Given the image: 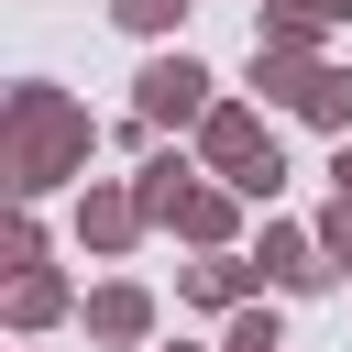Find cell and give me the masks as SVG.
I'll return each mask as SVG.
<instances>
[{
  "instance_id": "30bf717a",
  "label": "cell",
  "mask_w": 352,
  "mask_h": 352,
  "mask_svg": "<svg viewBox=\"0 0 352 352\" xmlns=\"http://www.w3.org/2000/svg\"><path fill=\"white\" fill-rule=\"evenodd\" d=\"M297 121L341 143V132H352V66H330V55H319V66H308V88H297Z\"/></svg>"
},
{
  "instance_id": "3957f363",
  "label": "cell",
  "mask_w": 352,
  "mask_h": 352,
  "mask_svg": "<svg viewBox=\"0 0 352 352\" xmlns=\"http://www.w3.org/2000/svg\"><path fill=\"white\" fill-rule=\"evenodd\" d=\"M209 99H220V77L198 55H143V77H132V121L143 132H198Z\"/></svg>"
},
{
  "instance_id": "7a4b0ae2",
  "label": "cell",
  "mask_w": 352,
  "mask_h": 352,
  "mask_svg": "<svg viewBox=\"0 0 352 352\" xmlns=\"http://www.w3.org/2000/svg\"><path fill=\"white\" fill-rule=\"evenodd\" d=\"M198 165L231 176L242 198H275V187H286V154H275V132H264L253 99H209V121H198Z\"/></svg>"
},
{
  "instance_id": "e0dca14e",
  "label": "cell",
  "mask_w": 352,
  "mask_h": 352,
  "mask_svg": "<svg viewBox=\"0 0 352 352\" xmlns=\"http://www.w3.org/2000/svg\"><path fill=\"white\" fill-rule=\"evenodd\" d=\"M165 352H198V341H165ZM209 352H220V341H209Z\"/></svg>"
},
{
  "instance_id": "8992f818",
  "label": "cell",
  "mask_w": 352,
  "mask_h": 352,
  "mask_svg": "<svg viewBox=\"0 0 352 352\" xmlns=\"http://www.w3.org/2000/svg\"><path fill=\"white\" fill-rule=\"evenodd\" d=\"M165 231L198 242V253H231V231H242V187H231V176H187L176 209H165Z\"/></svg>"
},
{
  "instance_id": "6da1fadb",
  "label": "cell",
  "mask_w": 352,
  "mask_h": 352,
  "mask_svg": "<svg viewBox=\"0 0 352 352\" xmlns=\"http://www.w3.org/2000/svg\"><path fill=\"white\" fill-rule=\"evenodd\" d=\"M88 154H99V121L55 77H22L0 99V176H11V198H55L66 176H88Z\"/></svg>"
},
{
  "instance_id": "7c38bea8",
  "label": "cell",
  "mask_w": 352,
  "mask_h": 352,
  "mask_svg": "<svg viewBox=\"0 0 352 352\" xmlns=\"http://www.w3.org/2000/svg\"><path fill=\"white\" fill-rule=\"evenodd\" d=\"M187 11H198V0H110V22H121V33H143V44H165Z\"/></svg>"
},
{
  "instance_id": "277c9868",
  "label": "cell",
  "mask_w": 352,
  "mask_h": 352,
  "mask_svg": "<svg viewBox=\"0 0 352 352\" xmlns=\"http://www.w3.org/2000/svg\"><path fill=\"white\" fill-rule=\"evenodd\" d=\"M154 231V209H143V187H110V176H88L77 187V253H99V264H121L132 242Z\"/></svg>"
},
{
  "instance_id": "9c48e42d",
  "label": "cell",
  "mask_w": 352,
  "mask_h": 352,
  "mask_svg": "<svg viewBox=\"0 0 352 352\" xmlns=\"http://www.w3.org/2000/svg\"><path fill=\"white\" fill-rule=\"evenodd\" d=\"M66 308H77V286H66L55 264H11V297H0V319H11V330H55Z\"/></svg>"
},
{
  "instance_id": "ba28073f",
  "label": "cell",
  "mask_w": 352,
  "mask_h": 352,
  "mask_svg": "<svg viewBox=\"0 0 352 352\" xmlns=\"http://www.w3.org/2000/svg\"><path fill=\"white\" fill-rule=\"evenodd\" d=\"M275 275L253 264V253H209V264H176V297L187 308H242V297H264Z\"/></svg>"
},
{
  "instance_id": "4fadbf2b",
  "label": "cell",
  "mask_w": 352,
  "mask_h": 352,
  "mask_svg": "<svg viewBox=\"0 0 352 352\" xmlns=\"http://www.w3.org/2000/svg\"><path fill=\"white\" fill-rule=\"evenodd\" d=\"M319 253L352 275V198H341V187H330V209H319Z\"/></svg>"
},
{
  "instance_id": "5b68a950",
  "label": "cell",
  "mask_w": 352,
  "mask_h": 352,
  "mask_svg": "<svg viewBox=\"0 0 352 352\" xmlns=\"http://www.w3.org/2000/svg\"><path fill=\"white\" fill-rule=\"evenodd\" d=\"M253 264L275 275V297H319V286L341 275V264L319 253V220H264V231H253Z\"/></svg>"
},
{
  "instance_id": "2e32d148",
  "label": "cell",
  "mask_w": 352,
  "mask_h": 352,
  "mask_svg": "<svg viewBox=\"0 0 352 352\" xmlns=\"http://www.w3.org/2000/svg\"><path fill=\"white\" fill-rule=\"evenodd\" d=\"M297 11H319V22H341V0H297Z\"/></svg>"
},
{
  "instance_id": "9a60e30c",
  "label": "cell",
  "mask_w": 352,
  "mask_h": 352,
  "mask_svg": "<svg viewBox=\"0 0 352 352\" xmlns=\"http://www.w3.org/2000/svg\"><path fill=\"white\" fill-rule=\"evenodd\" d=\"M330 187H341V198H352V132H341V143H330Z\"/></svg>"
},
{
  "instance_id": "5bb4252c",
  "label": "cell",
  "mask_w": 352,
  "mask_h": 352,
  "mask_svg": "<svg viewBox=\"0 0 352 352\" xmlns=\"http://www.w3.org/2000/svg\"><path fill=\"white\" fill-rule=\"evenodd\" d=\"M0 264H44V220H33V198H22V220H11V242H0Z\"/></svg>"
},
{
  "instance_id": "52a82bcc",
  "label": "cell",
  "mask_w": 352,
  "mask_h": 352,
  "mask_svg": "<svg viewBox=\"0 0 352 352\" xmlns=\"http://www.w3.org/2000/svg\"><path fill=\"white\" fill-rule=\"evenodd\" d=\"M88 341H110V352H143L154 341V286H132V275H110V286H88Z\"/></svg>"
},
{
  "instance_id": "8fae6325",
  "label": "cell",
  "mask_w": 352,
  "mask_h": 352,
  "mask_svg": "<svg viewBox=\"0 0 352 352\" xmlns=\"http://www.w3.org/2000/svg\"><path fill=\"white\" fill-rule=\"evenodd\" d=\"M220 352H286V319H275V286L231 308V330H220Z\"/></svg>"
}]
</instances>
